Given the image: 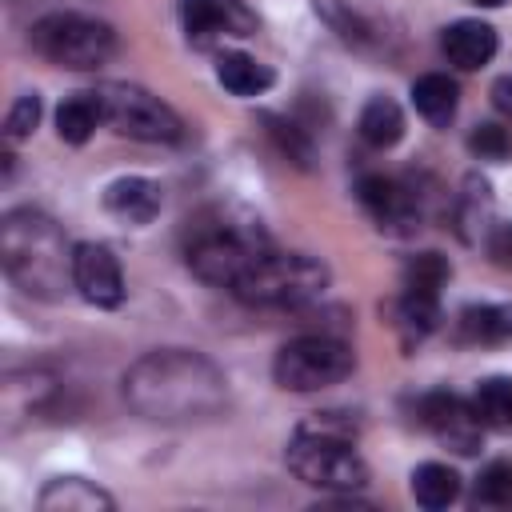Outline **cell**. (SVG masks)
Masks as SVG:
<instances>
[{"label":"cell","mask_w":512,"mask_h":512,"mask_svg":"<svg viewBox=\"0 0 512 512\" xmlns=\"http://www.w3.org/2000/svg\"><path fill=\"white\" fill-rule=\"evenodd\" d=\"M128 404L148 420H200L224 408V372L196 352H148L124 372Z\"/></svg>","instance_id":"6da1fadb"},{"label":"cell","mask_w":512,"mask_h":512,"mask_svg":"<svg viewBox=\"0 0 512 512\" xmlns=\"http://www.w3.org/2000/svg\"><path fill=\"white\" fill-rule=\"evenodd\" d=\"M0 260H4V272L24 292L44 296V300H56L64 288V276H72V252L64 248V232L32 208L4 216Z\"/></svg>","instance_id":"7a4b0ae2"},{"label":"cell","mask_w":512,"mask_h":512,"mask_svg":"<svg viewBox=\"0 0 512 512\" xmlns=\"http://www.w3.org/2000/svg\"><path fill=\"white\" fill-rule=\"evenodd\" d=\"M328 288V268L308 252H264L236 284V300L256 308H300Z\"/></svg>","instance_id":"3957f363"},{"label":"cell","mask_w":512,"mask_h":512,"mask_svg":"<svg viewBox=\"0 0 512 512\" xmlns=\"http://www.w3.org/2000/svg\"><path fill=\"white\" fill-rule=\"evenodd\" d=\"M264 252H268V236L260 232L256 220L220 216L196 228V240L188 244V264L204 284L232 288Z\"/></svg>","instance_id":"277c9868"},{"label":"cell","mask_w":512,"mask_h":512,"mask_svg":"<svg viewBox=\"0 0 512 512\" xmlns=\"http://www.w3.org/2000/svg\"><path fill=\"white\" fill-rule=\"evenodd\" d=\"M288 468L296 480H304L312 488H328V492H356L368 484V464L352 448L348 436L304 428V424L296 428V436L288 444Z\"/></svg>","instance_id":"5b68a950"},{"label":"cell","mask_w":512,"mask_h":512,"mask_svg":"<svg viewBox=\"0 0 512 512\" xmlns=\"http://www.w3.org/2000/svg\"><path fill=\"white\" fill-rule=\"evenodd\" d=\"M32 48H36L44 60L60 64V68L88 72V68L108 64V56L116 52V32H112L104 20H92V16L52 12V16L36 20V28H32Z\"/></svg>","instance_id":"8992f818"},{"label":"cell","mask_w":512,"mask_h":512,"mask_svg":"<svg viewBox=\"0 0 512 512\" xmlns=\"http://www.w3.org/2000/svg\"><path fill=\"white\" fill-rule=\"evenodd\" d=\"M352 368H356V352L344 340L324 332L288 340L272 360V376L284 392H320L328 384L348 380Z\"/></svg>","instance_id":"52a82bcc"},{"label":"cell","mask_w":512,"mask_h":512,"mask_svg":"<svg viewBox=\"0 0 512 512\" xmlns=\"http://www.w3.org/2000/svg\"><path fill=\"white\" fill-rule=\"evenodd\" d=\"M96 92L104 100V120L120 136H132V140H144V144H172V140L184 136L180 116L160 96H152L148 88H136V84H100Z\"/></svg>","instance_id":"ba28073f"},{"label":"cell","mask_w":512,"mask_h":512,"mask_svg":"<svg viewBox=\"0 0 512 512\" xmlns=\"http://www.w3.org/2000/svg\"><path fill=\"white\" fill-rule=\"evenodd\" d=\"M180 20L192 48H208L228 36H256L260 20L244 0H180Z\"/></svg>","instance_id":"9c48e42d"},{"label":"cell","mask_w":512,"mask_h":512,"mask_svg":"<svg viewBox=\"0 0 512 512\" xmlns=\"http://www.w3.org/2000/svg\"><path fill=\"white\" fill-rule=\"evenodd\" d=\"M420 420L424 428L456 456H476L480 452V416L472 412V400H460L456 392H428L420 400Z\"/></svg>","instance_id":"30bf717a"},{"label":"cell","mask_w":512,"mask_h":512,"mask_svg":"<svg viewBox=\"0 0 512 512\" xmlns=\"http://www.w3.org/2000/svg\"><path fill=\"white\" fill-rule=\"evenodd\" d=\"M72 284L76 292L96 308H116L124 300V272L112 248L84 240L72 248Z\"/></svg>","instance_id":"8fae6325"},{"label":"cell","mask_w":512,"mask_h":512,"mask_svg":"<svg viewBox=\"0 0 512 512\" xmlns=\"http://www.w3.org/2000/svg\"><path fill=\"white\" fill-rule=\"evenodd\" d=\"M356 196L372 212V220L380 224V232L412 236L420 228V208H416V200L396 180H388V176H364L356 184Z\"/></svg>","instance_id":"7c38bea8"},{"label":"cell","mask_w":512,"mask_h":512,"mask_svg":"<svg viewBox=\"0 0 512 512\" xmlns=\"http://www.w3.org/2000/svg\"><path fill=\"white\" fill-rule=\"evenodd\" d=\"M160 204H164V192L148 176H116L104 188V208L116 220H124V224H148V220H156Z\"/></svg>","instance_id":"4fadbf2b"},{"label":"cell","mask_w":512,"mask_h":512,"mask_svg":"<svg viewBox=\"0 0 512 512\" xmlns=\"http://www.w3.org/2000/svg\"><path fill=\"white\" fill-rule=\"evenodd\" d=\"M440 48H444L448 64H456L464 72H476L496 56V28L484 24V20H456V24L444 28Z\"/></svg>","instance_id":"5bb4252c"},{"label":"cell","mask_w":512,"mask_h":512,"mask_svg":"<svg viewBox=\"0 0 512 512\" xmlns=\"http://www.w3.org/2000/svg\"><path fill=\"white\" fill-rule=\"evenodd\" d=\"M44 512H112L116 500L96 488L92 480H80V476H56L48 480V488L40 492L36 500Z\"/></svg>","instance_id":"9a60e30c"},{"label":"cell","mask_w":512,"mask_h":512,"mask_svg":"<svg viewBox=\"0 0 512 512\" xmlns=\"http://www.w3.org/2000/svg\"><path fill=\"white\" fill-rule=\"evenodd\" d=\"M464 344H508L512 340V304H468L456 320Z\"/></svg>","instance_id":"2e32d148"},{"label":"cell","mask_w":512,"mask_h":512,"mask_svg":"<svg viewBox=\"0 0 512 512\" xmlns=\"http://www.w3.org/2000/svg\"><path fill=\"white\" fill-rule=\"evenodd\" d=\"M216 80L232 92V96H260L276 84V72L268 64H260L248 52H224L216 60Z\"/></svg>","instance_id":"e0dca14e"},{"label":"cell","mask_w":512,"mask_h":512,"mask_svg":"<svg viewBox=\"0 0 512 512\" xmlns=\"http://www.w3.org/2000/svg\"><path fill=\"white\" fill-rule=\"evenodd\" d=\"M104 124V100L100 92H72L56 108V136L64 144H84Z\"/></svg>","instance_id":"ac0fdd59"},{"label":"cell","mask_w":512,"mask_h":512,"mask_svg":"<svg viewBox=\"0 0 512 512\" xmlns=\"http://www.w3.org/2000/svg\"><path fill=\"white\" fill-rule=\"evenodd\" d=\"M412 104L416 112L432 124V128H444L452 116H456V104H460V88L456 80H448L444 72H428L412 84Z\"/></svg>","instance_id":"d6986e66"},{"label":"cell","mask_w":512,"mask_h":512,"mask_svg":"<svg viewBox=\"0 0 512 512\" xmlns=\"http://www.w3.org/2000/svg\"><path fill=\"white\" fill-rule=\"evenodd\" d=\"M456 224H460V236L468 244H476L488 224H492V188L484 176H468L464 180V192L456 200Z\"/></svg>","instance_id":"ffe728a7"},{"label":"cell","mask_w":512,"mask_h":512,"mask_svg":"<svg viewBox=\"0 0 512 512\" xmlns=\"http://www.w3.org/2000/svg\"><path fill=\"white\" fill-rule=\"evenodd\" d=\"M360 136L372 148H392L404 136V112H400V104L388 100V96H372L360 108Z\"/></svg>","instance_id":"44dd1931"},{"label":"cell","mask_w":512,"mask_h":512,"mask_svg":"<svg viewBox=\"0 0 512 512\" xmlns=\"http://www.w3.org/2000/svg\"><path fill=\"white\" fill-rule=\"evenodd\" d=\"M412 496L420 508L436 512V508H448L456 496H460V476L448 468V464H420L412 472Z\"/></svg>","instance_id":"7402d4cb"},{"label":"cell","mask_w":512,"mask_h":512,"mask_svg":"<svg viewBox=\"0 0 512 512\" xmlns=\"http://www.w3.org/2000/svg\"><path fill=\"white\" fill-rule=\"evenodd\" d=\"M472 412L480 416L484 428H512V380L508 376H488L472 392Z\"/></svg>","instance_id":"603a6c76"},{"label":"cell","mask_w":512,"mask_h":512,"mask_svg":"<svg viewBox=\"0 0 512 512\" xmlns=\"http://www.w3.org/2000/svg\"><path fill=\"white\" fill-rule=\"evenodd\" d=\"M452 268L440 252H420L408 260L404 268V292H420V296H440V288L448 284Z\"/></svg>","instance_id":"cb8c5ba5"},{"label":"cell","mask_w":512,"mask_h":512,"mask_svg":"<svg viewBox=\"0 0 512 512\" xmlns=\"http://www.w3.org/2000/svg\"><path fill=\"white\" fill-rule=\"evenodd\" d=\"M440 320V296H420V292H404L396 300V324L408 332V336H428Z\"/></svg>","instance_id":"d4e9b609"},{"label":"cell","mask_w":512,"mask_h":512,"mask_svg":"<svg viewBox=\"0 0 512 512\" xmlns=\"http://www.w3.org/2000/svg\"><path fill=\"white\" fill-rule=\"evenodd\" d=\"M264 120V128H268V136L276 140V148L292 160V164H300V168H312V140L292 124V120H284V116H276V112H264L260 116Z\"/></svg>","instance_id":"484cf974"},{"label":"cell","mask_w":512,"mask_h":512,"mask_svg":"<svg viewBox=\"0 0 512 512\" xmlns=\"http://www.w3.org/2000/svg\"><path fill=\"white\" fill-rule=\"evenodd\" d=\"M36 124H40V96H36V92H24V96L8 108V116H4V140H8V144L28 140V136L36 132Z\"/></svg>","instance_id":"4316f807"},{"label":"cell","mask_w":512,"mask_h":512,"mask_svg":"<svg viewBox=\"0 0 512 512\" xmlns=\"http://www.w3.org/2000/svg\"><path fill=\"white\" fill-rule=\"evenodd\" d=\"M468 148H472L480 160H508V156H512V136H508V128H500V124H476L472 136H468Z\"/></svg>","instance_id":"83f0119b"},{"label":"cell","mask_w":512,"mask_h":512,"mask_svg":"<svg viewBox=\"0 0 512 512\" xmlns=\"http://www.w3.org/2000/svg\"><path fill=\"white\" fill-rule=\"evenodd\" d=\"M508 500H512V464L496 460L484 468L476 484V504H508Z\"/></svg>","instance_id":"f1b7e54d"},{"label":"cell","mask_w":512,"mask_h":512,"mask_svg":"<svg viewBox=\"0 0 512 512\" xmlns=\"http://www.w3.org/2000/svg\"><path fill=\"white\" fill-rule=\"evenodd\" d=\"M488 248H492V260H496V264L512 268V224H500L496 236L488 240Z\"/></svg>","instance_id":"f546056e"},{"label":"cell","mask_w":512,"mask_h":512,"mask_svg":"<svg viewBox=\"0 0 512 512\" xmlns=\"http://www.w3.org/2000/svg\"><path fill=\"white\" fill-rule=\"evenodd\" d=\"M492 104H496V112H500V116H508V120H512V72H508V76H500V80L492 84Z\"/></svg>","instance_id":"4dcf8cb0"},{"label":"cell","mask_w":512,"mask_h":512,"mask_svg":"<svg viewBox=\"0 0 512 512\" xmlns=\"http://www.w3.org/2000/svg\"><path fill=\"white\" fill-rule=\"evenodd\" d=\"M472 4H480V8H500L504 0H472Z\"/></svg>","instance_id":"1f68e13d"}]
</instances>
